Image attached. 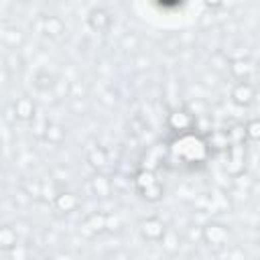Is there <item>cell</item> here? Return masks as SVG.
I'll return each instance as SVG.
<instances>
[{
  "label": "cell",
  "instance_id": "1",
  "mask_svg": "<svg viewBox=\"0 0 260 260\" xmlns=\"http://www.w3.org/2000/svg\"><path fill=\"white\" fill-rule=\"evenodd\" d=\"M171 154L185 165H201L209 154V142L195 132L179 134L171 142Z\"/></svg>",
  "mask_w": 260,
  "mask_h": 260
},
{
  "label": "cell",
  "instance_id": "2",
  "mask_svg": "<svg viewBox=\"0 0 260 260\" xmlns=\"http://www.w3.org/2000/svg\"><path fill=\"white\" fill-rule=\"evenodd\" d=\"M167 126L179 136V134H187L195 128V114L189 108H177L169 114L167 118Z\"/></svg>",
  "mask_w": 260,
  "mask_h": 260
},
{
  "label": "cell",
  "instance_id": "3",
  "mask_svg": "<svg viewBox=\"0 0 260 260\" xmlns=\"http://www.w3.org/2000/svg\"><path fill=\"white\" fill-rule=\"evenodd\" d=\"M138 232L146 242H160L167 234V225L162 219L150 215V217H142L138 221Z\"/></svg>",
  "mask_w": 260,
  "mask_h": 260
},
{
  "label": "cell",
  "instance_id": "4",
  "mask_svg": "<svg viewBox=\"0 0 260 260\" xmlns=\"http://www.w3.org/2000/svg\"><path fill=\"white\" fill-rule=\"evenodd\" d=\"M228 238H230L228 225L217 223V221H211V223L203 225V242L205 244H209L213 248H221V246H225Z\"/></svg>",
  "mask_w": 260,
  "mask_h": 260
},
{
  "label": "cell",
  "instance_id": "5",
  "mask_svg": "<svg viewBox=\"0 0 260 260\" xmlns=\"http://www.w3.org/2000/svg\"><path fill=\"white\" fill-rule=\"evenodd\" d=\"M230 95H232V102H234L236 106L246 108V106H250V104L254 102L256 89H254V85H252L250 81H238V83L232 87Z\"/></svg>",
  "mask_w": 260,
  "mask_h": 260
},
{
  "label": "cell",
  "instance_id": "6",
  "mask_svg": "<svg viewBox=\"0 0 260 260\" xmlns=\"http://www.w3.org/2000/svg\"><path fill=\"white\" fill-rule=\"evenodd\" d=\"M12 110H14V116H16L18 120H22V122L32 120V118H35V112H37L35 102H32L28 95H20V98H16L14 104H12Z\"/></svg>",
  "mask_w": 260,
  "mask_h": 260
},
{
  "label": "cell",
  "instance_id": "7",
  "mask_svg": "<svg viewBox=\"0 0 260 260\" xmlns=\"http://www.w3.org/2000/svg\"><path fill=\"white\" fill-rule=\"evenodd\" d=\"M53 207L61 213H71L79 207V197L71 191H59L57 197L53 199Z\"/></svg>",
  "mask_w": 260,
  "mask_h": 260
},
{
  "label": "cell",
  "instance_id": "8",
  "mask_svg": "<svg viewBox=\"0 0 260 260\" xmlns=\"http://www.w3.org/2000/svg\"><path fill=\"white\" fill-rule=\"evenodd\" d=\"M0 39H2V43H4L6 47L16 49V47H20V45H22L24 35H22V30H20V28L4 24V26H2V30H0Z\"/></svg>",
  "mask_w": 260,
  "mask_h": 260
},
{
  "label": "cell",
  "instance_id": "9",
  "mask_svg": "<svg viewBox=\"0 0 260 260\" xmlns=\"http://www.w3.org/2000/svg\"><path fill=\"white\" fill-rule=\"evenodd\" d=\"M230 71L238 81H248V77L254 73V65L248 59H236V61H230Z\"/></svg>",
  "mask_w": 260,
  "mask_h": 260
},
{
  "label": "cell",
  "instance_id": "10",
  "mask_svg": "<svg viewBox=\"0 0 260 260\" xmlns=\"http://www.w3.org/2000/svg\"><path fill=\"white\" fill-rule=\"evenodd\" d=\"M89 185H91V191H93L95 197H108L112 193V189H114L112 179L106 177V175H95Z\"/></svg>",
  "mask_w": 260,
  "mask_h": 260
},
{
  "label": "cell",
  "instance_id": "11",
  "mask_svg": "<svg viewBox=\"0 0 260 260\" xmlns=\"http://www.w3.org/2000/svg\"><path fill=\"white\" fill-rule=\"evenodd\" d=\"M83 228L89 230L91 234L104 232V230L108 228V215H106V213H100V211H93V213H89V215L83 219Z\"/></svg>",
  "mask_w": 260,
  "mask_h": 260
},
{
  "label": "cell",
  "instance_id": "12",
  "mask_svg": "<svg viewBox=\"0 0 260 260\" xmlns=\"http://www.w3.org/2000/svg\"><path fill=\"white\" fill-rule=\"evenodd\" d=\"M0 248L4 252H10V250L18 248V234L12 225H2L0 228Z\"/></svg>",
  "mask_w": 260,
  "mask_h": 260
},
{
  "label": "cell",
  "instance_id": "13",
  "mask_svg": "<svg viewBox=\"0 0 260 260\" xmlns=\"http://www.w3.org/2000/svg\"><path fill=\"white\" fill-rule=\"evenodd\" d=\"M87 22H89V26H91L93 30H106V28L110 26L112 18H110V14H108L104 8H95V10L89 12Z\"/></svg>",
  "mask_w": 260,
  "mask_h": 260
},
{
  "label": "cell",
  "instance_id": "14",
  "mask_svg": "<svg viewBox=\"0 0 260 260\" xmlns=\"http://www.w3.org/2000/svg\"><path fill=\"white\" fill-rule=\"evenodd\" d=\"M43 136H45V140H47L49 144H61V142L65 140V128H63L61 124H57V122H49V124L45 126Z\"/></svg>",
  "mask_w": 260,
  "mask_h": 260
},
{
  "label": "cell",
  "instance_id": "15",
  "mask_svg": "<svg viewBox=\"0 0 260 260\" xmlns=\"http://www.w3.org/2000/svg\"><path fill=\"white\" fill-rule=\"evenodd\" d=\"M132 183H134L136 191H138V193H142L144 189H148L150 185H154V183H156V179H154V173H152L150 169H140V171L134 175Z\"/></svg>",
  "mask_w": 260,
  "mask_h": 260
},
{
  "label": "cell",
  "instance_id": "16",
  "mask_svg": "<svg viewBox=\"0 0 260 260\" xmlns=\"http://www.w3.org/2000/svg\"><path fill=\"white\" fill-rule=\"evenodd\" d=\"M43 24H45V32H47L49 37H53V39L61 37L63 30H65V24H63V20H61L59 16H47V18L43 20Z\"/></svg>",
  "mask_w": 260,
  "mask_h": 260
},
{
  "label": "cell",
  "instance_id": "17",
  "mask_svg": "<svg viewBox=\"0 0 260 260\" xmlns=\"http://www.w3.org/2000/svg\"><path fill=\"white\" fill-rule=\"evenodd\" d=\"M32 83H35V87H37L39 91H49V89H55V85H57L55 77H53L51 73H47V71H41V73H37Z\"/></svg>",
  "mask_w": 260,
  "mask_h": 260
},
{
  "label": "cell",
  "instance_id": "18",
  "mask_svg": "<svg viewBox=\"0 0 260 260\" xmlns=\"http://www.w3.org/2000/svg\"><path fill=\"white\" fill-rule=\"evenodd\" d=\"M87 160H89L91 167H95V169H104L106 162H108V152H106L102 146H95V148H91V150L87 152Z\"/></svg>",
  "mask_w": 260,
  "mask_h": 260
},
{
  "label": "cell",
  "instance_id": "19",
  "mask_svg": "<svg viewBox=\"0 0 260 260\" xmlns=\"http://www.w3.org/2000/svg\"><path fill=\"white\" fill-rule=\"evenodd\" d=\"M162 193H165V189H162V185H160V183L156 181L154 185H150L148 189H144V191H142L140 195H142V197H144L146 201H152V203H154V201L162 199Z\"/></svg>",
  "mask_w": 260,
  "mask_h": 260
},
{
  "label": "cell",
  "instance_id": "20",
  "mask_svg": "<svg viewBox=\"0 0 260 260\" xmlns=\"http://www.w3.org/2000/svg\"><path fill=\"white\" fill-rule=\"evenodd\" d=\"M160 242H162V248H165L167 252H171V254L177 252L179 246H181V244H179V236H177L175 232H171V230H167V234H165V238H162Z\"/></svg>",
  "mask_w": 260,
  "mask_h": 260
},
{
  "label": "cell",
  "instance_id": "21",
  "mask_svg": "<svg viewBox=\"0 0 260 260\" xmlns=\"http://www.w3.org/2000/svg\"><path fill=\"white\" fill-rule=\"evenodd\" d=\"M244 130H246V138L258 142V140H260V118H252V120H248L246 126H244Z\"/></svg>",
  "mask_w": 260,
  "mask_h": 260
},
{
  "label": "cell",
  "instance_id": "22",
  "mask_svg": "<svg viewBox=\"0 0 260 260\" xmlns=\"http://www.w3.org/2000/svg\"><path fill=\"white\" fill-rule=\"evenodd\" d=\"M53 260H73V258H71V254H57Z\"/></svg>",
  "mask_w": 260,
  "mask_h": 260
},
{
  "label": "cell",
  "instance_id": "23",
  "mask_svg": "<svg viewBox=\"0 0 260 260\" xmlns=\"http://www.w3.org/2000/svg\"><path fill=\"white\" fill-rule=\"evenodd\" d=\"M35 260H51V258H45V256H39V258H35Z\"/></svg>",
  "mask_w": 260,
  "mask_h": 260
},
{
  "label": "cell",
  "instance_id": "24",
  "mask_svg": "<svg viewBox=\"0 0 260 260\" xmlns=\"http://www.w3.org/2000/svg\"><path fill=\"white\" fill-rule=\"evenodd\" d=\"M256 71H258V75H260V65H258V69H256Z\"/></svg>",
  "mask_w": 260,
  "mask_h": 260
}]
</instances>
